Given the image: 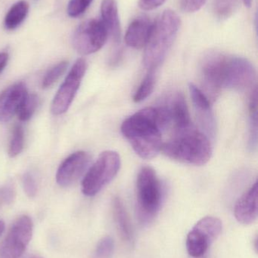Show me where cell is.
<instances>
[{
    "instance_id": "1",
    "label": "cell",
    "mask_w": 258,
    "mask_h": 258,
    "mask_svg": "<svg viewBox=\"0 0 258 258\" xmlns=\"http://www.w3.org/2000/svg\"><path fill=\"white\" fill-rule=\"evenodd\" d=\"M121 132L142 159H153L162 150V131L156 107H147L127 118Z\"/></svg>"
},
{
    "instance_id": "2",
    "label": "cell",
    "mask_w": 258,
    "mask_h": 258,
    "mask_svg": "<svg viewBox=\"0 0 258 258\" xmlns=\"http://www.w3.org/2000/svg\"><path fill=\"white\" fill-rule=\"evenodd\" d=\"M161 151L170 159L200 166L210 160L212 147L210 138L192 124L174 131L171 139L162 144Z\"/></svg>"
},
{
    "instance_id": "3",
    "label": "cell",
    "mask_w": 258,
    "mask_h": 258,
    "mask_svg": "<svg viewBox=\"0 0 258 258\" xmlns=\"http://www.w3.org/2000/svg\"><path fill=\"white\" fill-rule=\"evenodd\" d=\"M180 27L178 15L169 9L161 14L153 23L143 55V64L148 71H157L163 63Z\"/></svg>"
},
{
    "instance_id": "4",
    "label": "cell",
    "mask_w": 258,
    "mask_h": 258,
    "mask_svg": "<svg viewBox=\"0 0 258 258\" xmlns=\"http://www.w3.org/2000/svg\"><path fill=\"white\" fill-rule=\"evenodd\" d=\"M163 192L162 183L151 167L141 168L136 180V215L142 225L150 224L159 213Z\"/></svg>"
},
{
    "instance_id": "5",
    "label": "cell",
    "mask_w": 258,
    "mask_h": 258,
    "mask_svg": "<svg viewBox=\"0 0 258 258\" xmlns=\"http://www.w3.org/2000/svg\"><path fill=\"white\" fill-rule=\"evenodd\" d=\"M121 165V157L117 152L107 150L101 153L84 176L83 194L87 197L96 195L116 177Z\"/></svg>"
},
{
    "instance_id": "6",
    "label": "cell",
    "mask_w": 258,
    "mask_h": 258,
    "mask_svg": "<svg viewBox=\"0 0 258 258\" xmlns=\"http://www.w3.org/2000/svg\"><path fill=\"white\" fill-rule=\"evenodd\" d=\"M229 56L218 51L204 54L199 65L201 92L208 99L215 101L223 89L224 72Z\"/></svg>"
},
{
    "instance_id": "7",
    "label": "cell",
    "mask_w": 258,
    "mask_h": 258,
    "mask_svg": "<svg viewBox=\"0 0 258 258\" xmlns=\"http://www.w3.org/2000/svg\"><path fill=\"white\" fill-rule=\"evenodd\" d=\"M108 36L107 30L101 20H88L76 29L73 35V46L79 54H93L102 48Z\"/></svg>"
},
{
    "instance_id": "8",
    "label": "cell",
    "mask_w": 258,
    "mask_h": 258,
    "mask_svg": "<svg viewBox=\"0 0 258 258\" xmlns=\"http://www.w3.org/2000/svg\"><path fill=\"white\" fill-rule=\"evenodd\" d=\"M86 60L79 58L61 85L51 103V113L56 116L64 114L71 107L86 71Z\"/></svg>"
},
{
    "instance_id": "9",
    "label": "cell",
    "mask_w": 258,
    "mask_h": 258,
    "mask_svg": "<svg viewBox=\"0 0 258 258\" xmlns=\"http://www.w3.org/2000/svg\"><path fill=\"white\" fill-rule=\"evenodd\" d=\"M33 221L27 215L19 217L11 226L0 248V258H20L33 236Z\"/></svg>"
},
{
    "instance_id": "10",
    "label": "cell",
    "mask_w": 258,
    "mask_h": 258,
    "mask_svg": "<svg viewBox=\"0 0 258 258\" xmlns=\"http://www.w3.org/2000/svg\"><path fill=\"white\" fill-rule=\"evenodd\" d=\"M255 81V68L249 60L244 57L229 56L224 73L223 89L243 92L254 87Z\"/></svg>"
},
{
    "instance_id": "11",
    "label": "cell",
    "mask_w": 258,
    "mask_h": 258,
    "mask_svg": "<svg viewBox=\"0 0 258 258\" xmlns=\"http://www.w3.org/2000/svg\"><path fill=\"white\" fill-rule=\"evenodd\" d=\"M90 160V156L86 152L77 151L70 155L62 162L56 173L58 184L62 187L74 184L86 172Z\"/></svg>"
},
{
    "instance_id": "12",
    "label": "cell",
    "mask_w": 258,
    "mask_h": 258,
    "mask_svg": "<svg viewBox=\"0 0 258 258\" xmlns=\"http://www.w3.org/2000/svg\"><path fill=\"white\" fill-rule=\"evenodd\" d=\"M189 92L195 107V113L203 133L214 138L216 133V122L211 107V102L199 88L193 83L189 84Z\"/></svg>"
},
{
    "instance_id": "13",
    "label": "cell",
    "mask_w": 258,
    "mask_h": 258,
    "mask_svg": "<svg viewBox=\"0 0 258 258\" xmlns=\"http://www.w3.org/2000/svg\"><path fill=\"white\" fill-rule=\"evenodd\" d=\"M169 122V128L174 131L186 128L192 125L189 109L183 94L177 92L168 98L162 106Z\"/></svg>"
},
{
    "instance_id": "14",
    "label": "cell",
    "mask_w": 258,
    "mask_h": 258,
    "mask_svg": "<svg viewBox=\"0 0 258 258\" xmlns=\"http://www.w3.org/2000/svg\"><path fill=\"white\" fill-rule=\"evenodd\" d=\"M27 94L23 83L12 85L0 93V122H9L16 114Z\"/></svg>"
},
{
    "instance_id": "15",
    "label": "cell",
    "mask_w": 258,
    "mask_h": 258,
    "mask_svg": "<svg viewBox=\"0 0 258 258\" xmlns=\"http://www.w3.org/2000/svg\"><path fill=\"white\" fill-rule=\"evenodd\" d=\"M257 181H256L236 203L234 215L239 223L249 224L254 222L257 219Z\"/></svg>"
},
{
    "instance_id": "16",
    "label": "cell",
    "mask_w": 258,
    "mask_h": 258,
    "mask_svg": "<svg viewBox=\"0 0 258 258\" xmlns=\"http://www.w3.org/2000/svg\"><path fill=\"white\" fill-rule=\"evenodd\" d=\"M153 23L148 17L142 15L135 18L127 28L125 42L128 46L140 49L146 45Z\"/></svg>"
},
{
    "instance_id": "17",
    "label": "cell",
    "mask_w": 258,
    "mask_h": 258,
    "mask_svg": "<svg viewBox=\"0 0 258 258\" xmlns=\"http://www.w3.org/2000/svg\"><path fill=\"white\" fill-rule=\"evenodd\" d=\"M101 22L111 36L114 43L118 45L121 41V29L118 15V5L115 0H103L101 6Z\"/></svg>"
},
{
    "instance_id": "18",
    "label": "cell",
    "mask_w": 258,
    "mask_h": 258,
    "mask_svg": "<svg viewBox=\"0 0 258 258\" xmlns=\"http://www.w3.org/2000/svg\"><path fill=\"white\" fill-rule=\"evenodd\" d=\"M114 216L117 228L122 239L130 245L134 244V234L130 218L121 200L115 197L113 202Z\"/></svg>"
},
{
    "instance_id": "19",
    "label": "cell",
    "mask_w": 258,
    "mask_h": 258,
    "mask_svg": "<svg viewBox=\"0 0 258 258\" xmlns=\"http://www.w3.org/2000/svg\"><path fill=\"white\" fill-rule=\"evenodd\" d=\"M213 242L205 233L195 226L189 232L186 239L188 253L191 257L194 258L202 257Z\"/></svg>"
},
{
    "instance_id": "20",
    "label": "cell",
    "mask_w": 258,
    "mask_h": 258,
    "mask_svg": "<svg viewBox=\"0 0 258 258\" xmlns=\"http://www.w3.org/2000/svg\"><path fill=\"white\" fill-rule=\"evenodd\" d=\"M29 12V4L27 1L17 2L9 9L4 20L6 30H14L18 28L27 18Z\"/></svg>"
},
{
    "instance_id": "21",
    "label": "cell",
    "mask_w": 258,
    "mask_h": 258,
    "mask_svg": "<svg viewBox=\"0 0 258 258\" xmlns=\"http://www.w3.org/2000/svg\"><path fill=\"white\" fill-rule=\"evenodd\" d=\"M249 138L248 145L251 150L257 148V86L251 91L249 104Z\"/></svg>"
},
{
    "instance_id": "22",
    "label": "cell",
    "mask_w": 258,
    "mask_h": 258,
    "mask_svg": "<svg viewBox=\"0 0 258 258\" xmlns=\"http://www.w3.org/2000/svg\"><path fill=\"white\" fill-rule=\"evenodd\" d=\"M156 71H148L146 76L133 96V101L136 103H139L146 99L152 93L156 86Z\"/></svg>"
},
{
    "instance_id": "23",
    "label": "cell",
    "mask_w": 258,
    "mask_h": 258,
    "mask_svg": "<svg viewBox=\"0 0 258 258\" xmlns=\"http://www.w3.org/2000/svg\"><path fill=\"white\" fill-rule=\"evenodd\" d=\"M39 101V98L36 94H27L17 112L18 119L22 122L31 119L37 109Z\"/></svg>"
},
{
    "instance_id": "24",
    "label": "cell",
    "mask_w": 258,
    "mask_h": 258,
    "mask_svg": "<svg viewBox=\"0 0 258 258\" xmlns=\"http://www.w3.org/2000/svg\"><path fill=\"white\" fill-rule=\"evenodd\" d=\"M239 4V0H215L214 11L220 19H227L237 10Z\"/></svg>"
},
{
    "instance_id": "25",
    "label": "cell",
    "mask_w": 258,
    "mask_h": 258,
    "mask_svg": "<svg viewBox=\"0 0 258 258\" xmlns=\"http://www.w3.org/2000/svg\"><path fill=\"white\" fill-rule=\"evenodd\" d=\"M24 145V131L20 125H15L12 132V138L9 147V155L11 158L16 157L22 152Z\"/></svg>"
},
{
    "instance_id": "26",
    "label": "cell",
    "mask_w": 258,
    "mask_h": 258,
    "mask_svg": "<svg viewBox=\"0 0 258 258\" xmlns=\"http://www.w3.org/2000/svg\"><path fill=\"white\" fill-rule=\"evenodd\" d=\"M68 66V62L65 60V61L60 62L56 66L53 67L44 77L42 81V87L43 89H48L53 86L55 83L62 77V74H64Z\"/></svg>"
},
{
    "instance_id": "27",
    "label": "cell",
    "mask_w": 258,
    "mask_h": 258,
    "mask_svg": "<svg viewBox=\"0 0 258 258\" xmlns=\"http://www.w3.org/2000/svg\"><path fill=\"white\" fill-rule=\"evenodd\" d=\"M115 250V242L111 236H106L99 241L95 252L93 258H112Z\"/></svg>"
},
{
    "instance_id": "28",
    "label": "cell",
    "mask_w": 258,
    "mask_h": 258,
    "mask_svg": "<svg viewBox=\"0 0 258 258\" xmlns=\"http://www.w3.org/2000/svg\"><path fill=\"white\" fill-rule=\"evenodd\" d=\"M93 0H70L68 14L71 18H77L85 13Z\"/></svg>"
},
{
    "instance_id": "29",
    "label": "cell",
    "mask_w": 258,
    "mask_h": 258,
    "mask_svg": "<svg viewBox=\"0 0 258 258\" xmlns=\"http://www.w3.org/2000/svg\"><path fill=\"white\" fill-rule=\"evenodd\" d=\"M22 184L24 192L30 198L34 197L37 192V183L33 174L26 172L22 177Z\"/></svg>"
},
{
    "instance_id": "30",
    "label": "cell",
    "mask_w": 258,
    "mask_h": 258,
    "mask_svg": "<svg viewBox=\"0 0 258 258\" xmlns=\"http://www.w3.org/2000/svg\"><path fill=\"white\" fill-rule=\"evenodd\" d=\"M206 0H180V7L186 13L198 12L205 4Z\"/></svg>"
},
{
    "instance_id": "31",
    "label": "cell",
    "mask_w": 258,
    "mask_h": 258,
    "mask_svg": "<svg viewBox=\"0 0 258 258\" xmlns=\"http://www.w3.org/2000/svg\"><path fill=\"white\" fill-rule=\"evenodd\" d=\"M166 0H139V6L144 11H151L160 7Z\"/></svg>"
},
{
    "instance_id": "32",
    "label": "cell",
    "mask_w": 258,
    "mask_h": 258,
    "mask_svg": "<svg viewBox=\"0 0 258 258\" xmlns=\"http://www.w3.org/2000/svg\"><path fill=\"white\" fill-rule=\"evenodd\" d=\"M15 195V190L12 186H5L0 190V201L6 204H9L13 202Z\"/></svg>"
},
{
    "instance_id": "33",
    "label": "cell",
    "mask_w": 258,
    "mask_h": 258,
    "mask_svg": "<svg viewBox=\"0 0 258 258\" xmlns=\"http://www.w3.org/2000/svg\"><path fill=\"white\" fill-rule=\"evenodd\" d=\"M8 61H9V54L6 52L0 53V74L6 68Z\"/></svg>"
},
{
    "instance_id": "34",
    "label": "cell",
    "mask_w": 258,
    "mask_h": 258,
    "mask_svg": "<svg viewBox=\"0 0 258 258\" xmlns=\"http://www.w3.org/2000/svg\"><path fill=\"white\" fill-rule=\"evenodd\" d=\"M5 230V223L3 221H0V236L3 234Z\"/></svg>"
},
{
    "instance_id": "35",
    "label": "cell",
    "mask_w": 258,
    "mask_h": 258,
    "mask_svg": "<svg viewBox=\"0 0 258 258\" xmlns=\"http://www.w3.org/2000/svg\"><path fill=\"white\" fill-rule=\"evenodd\" d=\"M243 1L244 4H245V6H248V7H250L251 5V3H252V0H242Z\"/></svg>"
},
{
    "instance_id": "36",
    "label": "cell",
    "mask_w": 258,
    "mask_h": 258,
    "mask_svg": "<svg viewBox=\"0 0 258 258\" xmlns=\"http://www.w3.org/2000/svg\"><path fill=\"white\" fill-rule=\"evenodd\" d=\"M28 258H43V257H39V256L33 255V256H30V257H29Z\"/></svg>"
},
{
    "instance_id": "37",
    "label": "cell",
    "mask_w": 258,
    "mask_h": 258,
    "mask_svg": "<svg viewBox=\"0 0 258 258\" xmlns=\"http://www.w3.org/2000/svg\"><path fill=\"white\" fill-rule=\"evenodd\" d=\"M33 2H35V3H36V2H37L38 0H33Z\"/></svg>"
}]
</instances>
